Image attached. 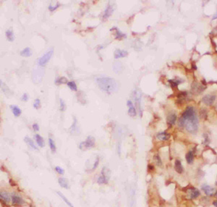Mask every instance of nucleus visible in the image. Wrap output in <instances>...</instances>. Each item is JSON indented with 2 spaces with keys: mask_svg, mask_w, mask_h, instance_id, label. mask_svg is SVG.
I'll list each match as a JSON object with an SVG mask.
<instances>
[{
  "mask_svg": "<svg viewBox=\"0 0 217 207\" xmlns=\"http://www.w3.org/2000/svg\"><path fill=\"white\" fill-rule=\"evenodd\" d=\"M111 31H114V34H115V39L117 40H122L124 38H126V34H125L124 33H122L118 29L117 27H113L111 29Z\"/></svg>",
  "mask_w": 217,
  "mask_h": 207,
  "instance_id": "nucleus-9",
  "label": "nucleus"
},
{
  "mask_svg": "<svg viewBox=\"0 0 217 207\" xmlns=\"http://www.w3.org/2000/svg\"><path fill=\"white\" fill-rule=\"evenodd\" d=\"M200 116H201V117H202L203 119H206V117H207V112L205 110V109H202V110L200 111Z\"/></svg>",
  "mask_w": 217,
  "mask_h": 207,
  "instance_id": "nucleus-35",
  "label": "nucleus"
},
{
  "mask_svg": "<svg viewBox=\"0 0 217 207\" xmlns=\"http://www.w3.org/2000/svg\"><path fill=\"white\" fill-rule=\"evenodd\" d=\"M113 12H114V7H113V5H111V4H109L107 5L106 10H105L104 12H103V16H102L103 20H107L108 18H109V16H110L111 14L113 13Z\"/></svg>",
  "mask_w": 217,
  "mask_h": 207,
  "instance_id": "nucleus-7",
  "label": "nucleus"
},
{
  "mask_svg": "<svg viewBox=\"0 0 217 207\" xmlns=\"http://www.w3.org/2000/svg\"><path fill=\"white\" fill-rule=\"evenodd\" d=\"M5 36H6L7 41H14V33H13V31L11 28L7 29V31H6V32H5Z\"/></svg>",
  "mask_w": 217,
  "mask_h": 207,
  "instance_id": "nucleus-17",
  "label": "nucleus"
},
{
  "mask_svg": "<svg viewBox=\"0 0 217 207\" xmlns=\"http://www.w3.org/2000/svg\"><path fill=\"white\" fill-rule=\"evenodd\" d=\"M179 127H185L186 130L190 133H194L198 128V119L196 111L192 107H188L182 113L178 122Z\"/></svg>",
  "mask_w": 217,
  "mask_h": 207,
  "instance_id": "nucleus-1",
  "label": "nucleus"
},
{
  "mask_svg": "<svg viewBox=\"0 0 217 207\" xmlns=\"http://www.w3.org/2000/svg\"><path fill=\"white\" fill-rule=\"evenodd\" d=\"M95 145V138L92 137V136H88L87 138V139L81 142L79 145V148L81 150H84V149H88L91 148H93Z\"/></svg>",
  "mask_w": 217,
  "mask_h": 207,
  "instance_id": "nucleus-5",
  "label": "nucleus"
},
{
  "mask_svg": "<svg viewBox=\"0 0 217 207\" xmlns=\"http://www.w3.org/2000/svg\"><path fill=\"white\" fill-rule=\"evenodd\" d=\"M10 109L11 110H12V114H14V117H19L20 115V114H21V109L18 106H16V105H11Z\"/></svg>",
  "mask_w": 217,
  "mask_h": 207,
  "instance_id": "nucleus-15",
  "label": "nucleus"
},
{
  "mask_svg": "<svg viewBox=\"0 0 217 207\" xmlns=\"http://www.w3.org/2000/svg\"><path fill=\"white\" fill-rule=\"evenodd\" d=\"M169 82L171 84V87H177L179 84L181 83L182 80H177V79H172V80H169Z\"/></svg>",
  "mask_w": 217,
  "mask_h": 207,
  "instance_id": "nucleus-30",
  "label": "nucleus"
},
{
  "mask_svg": "<svg viewBox=\"0 0 217 207\" xmlns=\"http://www.w3.org/2000/svg\"><path fill=\"white\" fill-rule=\"evenodd\" d=\"M55 170H56L59 174H61V175H63L64 172V169H62L61 167H55Z\"/></svg>",
  "mask_w": 217,
  "mask_h": 207,
  "instance_id": "nucleus-38",
  "label": "nucleus"
},
{
  "mask_svg": "<svg viewBox=\"0 0 217 207\" xmlns=\"http://www.w3.org/2000/svg\"><path fill=\"white\" fill-rule=\"evenodd\" d=\"M20 55L23 56L24 57H28L30 56H31L32 54V51H31V49L29 48V47H26L25 49H23V50L20 51Z\"/></svg>",
  "mask_w": 217,
  "mask_h": 207,
  "instance_id": "nucleus-23",
  "label": "nucleus"
},
{
  "mask_svg": "<svg viewBox=\"0 0 217 207\" xmlns=\"http://www.w3.org/2000/svg\"><path fill=\"white\" fill-rule=\"evenodd\" d=\"M58 182H59V184L61 187L66 188V189L69 188V183H68V180L64 178H60L58 179Z\"/></svg>",
  "mask_w": 217,
  "mask_h": 207,
  "instance_id": "nucleus-21",
  "label": "nucleus"
},
{
  "mask_svg": "<svg viewBox=\"0 0 217 207\" xmlns=\"http://www.w3.org/2000/svg\"><path fill=\"white\" fill-rule=\"evenodd\" d=\"M215 99H216V97L214 95H206L205 97H203L202 101L205 104H206L208 106H210L211 104H213Z\"/></svg>",
  "mask_w": 217,
  "mask_h": 207,
  "instance_id": "nucleus-10",
  "label": "nucleus"
},
{
  "mask_svg": "<svg viewBox=\"0 0 217 207\" xmlns=\"http://www.w3.org/2000/svg\"><path fill=\"white\" fill-rule=\"evenodd\" d=\"M34 138H35V140H36V143L38 144V146L41 147V148H43V147L44 146V145H45L43 138L40 136L39 134H36V135L34 136Z\"/></svg>",
  "mask_w": 217,
  "mask_h": 207,
  "instance_id": "nucleus-18",
  "label": "nucleus"
},
{
  "mask_svg": "<svg viewBox=\"0 0 217 207\" xmlns=\"http://www.w3.org/2000/svg\"><path fill=\"white\" fill-rule=\"evenodd\" d=\"M24 141H25V142L28 146H30L33 149H34V150H38V149H37V146H36V145H35V143H34V142L33 141V140L31 139V138H30L28 136H26V137H25V138H24Z\"/></svg>",
  "mask_w": 217,
  "mask_h": 207,
  "instance_id": "nucleus-22",
  "label": "nucleus"
},
{
  "mask_svg": "<svg viewBox=\"0 0 217 207\" xmlns=\"http://www.w3.org/2000/svg\"><path fill=\"white\" fill-rule=\"evenodd\" d=\"M216 185H217V182H216Z\"/></svg>",
  "mask_w": 217,
  "mask_h": 207,
  "instance_id": "nucleus-45",
  "label": "nucleus"
},
{
  "mask_svg": "<svg viewBox=\"0 0 217 207\" xmlns=\"http://www.w3.org/2000/svg\"><path fill=\"white\" fill-rule=\"evenodd\" d=\"M177 121V115L175 114H170L167 117V123L169 126L174 125Z\"/></svg>",
  "mask_w": 217,
  "mask_h": 207,
  "instance_id": "nucleus-16",
  "label": "nucleus"
},
{
  "mask_svg": "<svg viewBox=\"0 0 217 207\" xmlns=\"http://www.w3.org/2000/svg\"><path fill=\"white\" fill-rule=\"evenodd\" d=\"M201 189L203 190V192L206 193V195H207V196H214V193L216 192L212 187H211L210 186L206 185V184H204V185H203V186H201Z\"/></svg>",
  "mask_w": 217,
  "mask_h": 207,
  "instance_id": "nucleus-8",
  "label": "nucleus"
},
{
  "mask_svg": "<svg viewBox=\"0 0 217 207\" xmlns=\"http://www.w3.org/2000/svg\"><path fill=\"white\" fill-rule=\"evenodd\" d=\"M57 194H58V195H59V196H60V198H62V200L64 201V202H65L66 204H68L69 206H70V207H74V206H73V205H72V204L71 203H70V202L69 201V200H68V198H66V197L64 196V195H63L62 193H61V192H57Z\"/></svg>",
  "mask_w": 217,
  "mask_h": 207,
  "instance_id": "nucleus-29",
  "label": "nucleus"
},
{
  "mask_svg": "<svg viewBox=\"0 0 217 207\" xmlns=\"http://www.w3.org/2000/svg\"><path fill=\"white\" fill-rule=\"evenodd\" d=\"M99 163V157H97V159H96V161H95V163H94V164H93V169H95L97 167V166H98Z\"/></svg>",
  "mask_w": 217,
  "mask_h": 207,
  "instance_id": "nucleus-40",
  "label": "nucleus"
},
{
  "mask_svg": "<svg viewBox=\"0 0 217 207\" xmlns=\"http://www.w3.org/2000/svg\"><path fill=\"white\" fill-rule=\"evenodd\" d=\"M40 105H41V101H40V99H36L35 101H34V103L33 104V107L35 109H38L40 107Z\"/></svg>",
  "mask_w": 217,
  "mask_h": 207,
  "instance_id": "nucleus-33",
  "label": "nucleus"
},
{
  "mask_svg": "<svg viewBox=\"0 0 217 207\" xmlns=\"http://www.w3.org/2000/svg\"><path fill=\"white\" fill-rule=\"evenodd\" d=\"M32 128L34 131H39V125L37 123H34L32 125Z\"/></svg>",
  "mask_w": 217,
  "mask_h": 207,
  "instance_id": "nucleus-39",
  "label": "nucleus"
},
{
  "mask_svg": "<svg viewBox=\"0 0 217 207\" xmlns=\"http://www.w3.org/2000/svg\"><path fill=\"white\" fill-rule=\"evenodd\" d=\"M49 147L51 149V151L54 153L56 151V145H55V143L54 141V140L51 138H49Z\"/></svg>",
  "mask_w": 217,
  "mask_h": 207,
  "instance_id": "nucleus-26",
  "label": "nucleus"
},
{
  "mask_svg": "<svg viewBox=\"0 0 217 207\" xmlns=\"http://www.w3.org/2000/svg\"><path fill=\"white\" fill-rule=\"evenodd\" d=\"M0 198H1L2 201H4L6 203H9L10 201V196L9 193H7V192H1Z\"/></svg>",
  "mask_w": 217,
  "mask_h": 207,
  "instance_id": "nucleus-20",
  "label": "nucleus"
},
{
  "mask_svg": "<svg viewBox=\"0 0 217 207\" xmlns=\"http://www.w3.org/2000/svg\"><path fill=\"white\" fill-rule=\"evenodd\" d=\"M12 201L13 204L15 205H23L25 204V201H23V199L20 198V196H18L17 195H12Z\"/></svg>",
  "mask_w": 217,
  "mask_h": 207,
  "instance_id": "nucleus-14",
  "label": "nucleus"
},
{
  "mask_svg": "<svg viewBox=\"0 0 217 207\" xmlns=\"http://www.w3.org/2000/svg\"><path fill=\"white\" fill-rule=\"evenodd\" d=\"M67 108V106H66V103L64 102L62 99H59V109H60L61 112H64Z\"/></svg>",
  "mask_w": 217,
  "mask_h": 207,
  "instance_id": "nucleus-31",
  "label": "nucleus"
},
{
  "mask_svg": "<svg viewBox=\"0 0 217 207\" xmlns=\"http://www.w3.org/2000/svg\"><path fill=\"white\" fill-rule=\"evenodd\" d=\"M78 127H77V120H76V119L75 118V120H74V123L72 124V125L71 128H70V130H71L72 132H74L75 130V129L77 128Z\"/></svg>",
  "mask_w": 217,
  "mask_h": 207,
  "instance_id": "nucleus-36",
  "label": "nucleus"
},
{
  "mask_svg": "<svg viewBox=\"0 0 217 207\" xmlns=\"http://www.w3.org/2000/svg\"><path fill=\"white\" fill-rule=\"evenodd\" d=\"M155 159H156V161L157 165H159V166H161L162 165V162H161V158L159 157V155H156L155 156Z\"/></svg>",
  "mask_w": 217,
  "mask_h": 207,
  "instance_id": "nucleus-34",
  "label": "nucleus"
},
{
  "mask_svg": "<svg viewBox=\"0 0 217 207\" xmlns=\"http://www.w3.org/2000/svg\"><path fill=\"white\" fill-rule=\"evenodd\" d=\"M192 69H195V70L197 69V67H196L195 64H192Z\"/></svg>",
  "mask_w": 217,
  "mask_h": 207,
  "instance_id": "nucleus-43",
  "label": "nucleus"
},
{
  "mask_svg": "<svg viewBox=\"0 0 217 207\" xmlns=\"http://www.w3.org/2000/svg\"><path fill=\"white\" fill-rule=\"evenodd\" d=\"M156 138L159 141H167L170 138V135L167 132H160L156 134Z\"/></svg>",
  "mask_w": 217,
  "mask_h": 207,
  "instance_id": "nucleus-13",
  "label": "nucleus"
},
{
  "mask_svg": "<svg viewBox=\"0 0 217 207\" xmlns=\"http://www.w3.org/2000/svg\"><path fill=\"white\" fill-rule=\"evenodd\" d=\"M128 55V52L125 50H122V49H116L114 51V57L115 59H119V58H122V57H127Z\"/></svg>",
  "mask_w": 217,
  "mask_h": 207,
  "instance_id": "nucleus-11",
  "label": "nucleus"
},
{
  "mask_svg": "<svg viewBox=\"0 0 217 207\" xmlns=\"http://www.w3.org/2000/svg\"><path fill=\"white\" fill-rule=\"evenodd\" d=\"M189 192V196L190 197V198L192 199H195V198H197L198 197L200 196V191L197 188H190L188 190Z\"/></svg>",
  "mask_w": 217,
  "mask_h": 207,
  "instance_id": "nucleus-12",
  "label": "nucleus"
},
{
  "mask_svg": "<svg viewBox=\"0 0 217 207\" xmlns=\"http://www.w3.org/2000/svg\"><path fill=\"white\" fill-rule=\"evenodd\" d=\"M96 81L100 89L108 94L112 93L117 88V82L114 78L110 77H99L96 78Z\"/></svg>",
  "mask_w": 217,
  "mask_h": 207,
  "instance_id": "nucleus-2",
  "label": "nucleus"
},
{
  "mask_svg": "<svg viewBox=\"0 0 217 207\" xmlns=\"http://www.w3.org/2000/svg\"><path fill=\"white\" fill-rule=\"evenodd\" d=\"M216 18H217V12L214 15V17H213V20H215V19H216Z\"/></svg>",
  "mask_w": 217,
  "mask_h": 207,
  "instance_id": "nucleus-42",
  "label": "nucleus"
},
{
  "mask_svg": "<svg viewBox=\"0 0 217 207\" xmlns=\"http://www.w3.org/2000/svg\"><path fill=\"white\" fill-rule=\"evenodd\" d=\"M108 181H109V179H107L106 177H104L102 175L99 176V178H98V180H97L99 184H107Z\"/></svg>",
  "mask_w": 217,
  "mask_h": 207,
  "instance_id": "nucleus-25",
  "label": "nucleus"
},
{
  "mask_svg": "<svg viewBox=\"0 0 217 207\" xmlns=\"http://www.w3.org/2000/svg\"><path fill=\"white\" fill-rule=\"evenodd\" d=\"M68 79L64 77H61V78H57L56 80H55V83L57 85H59V84H64V83H68Z\"/></svg>",
  "mask_w": 217,
  "mask_h": 207,
  "instance_id": "nucleus-27",
  "label": "nucleus"
},
{
  "mask_svg": "<svg viewBox=\"0 0 217 207\" xmlns=\"http://www.w3.org/2000/svg\"><path fill=\"white\" fill-rule=\"evenodd\" d=\"M59 7V2H57L55 5H53V4H51L49 6V10L51 12H53V11L56 10Z\"/></svg>",
  "mask_w": 217,
  "mask_h": 207,
  "instance_id": "nucleus-32",
  "label": "nucleus"
},
{
  "mask_svg": "<svg viewBox=\"0 0 217 207\" xmlns=\"http://www.w3.org/2000/svg\"><path fill=\"white\" fill-rule=\"evenodd\" d=\"M185 158H186V161H187V162H188V164H192V162H193V160H194V154H193V152L191 151H188V152L186 154Z\"/></svg>",
  "mask_w": 217,
  "mask_h": 207,
  "instance_id": "nucleus-24",
  "label": "nucleus"
},
{
  "mask_svg": "<svg viewBox=\"0 0 217 207\" xmlns=\"http://www.w3.org/2000/svg\"><path fill=\"white\" fill-rule=\"evenodd\" d=\"M53 52H54L53 48H51L50 50H49L48 51H46V53L44 54L43 56H41L40 58L38 59V60H37L38 64H39V66H41V67H43V66H45V65L47 64V62H48L49 61L50 59H51V57L52 54H53Z\"/></svg>",
  "mask_w": 217,
  "mask_h": 207,
  "instance_id": "nucleus-3",
  "label": "nucleus"
},
{
  "mask_svg": "<svg viewBox=\"0 0 217 207\" xmlns=\"http://www.w3.org/2000/svg\"><path fill=\"white\" fill-rule=\"evenodd\" d=\"M214 195H215V196L217 197V191H216V192H215V194H214Z\"/></svg>",
  "mask_w": 217,
  "mask_h": 207,
  "instance_id": "nucleus-44",
  "label": "nucleus"
},
{
  "mask_svg": "<svg viewBox=\"0 0 217 207\" xmlns=\"http://www.w3.org/2000/svg\"><path fill=\"white\" fill-rule=\"evenodd\" d=\"M127 105L128 107V114L129 115L132 117H134L136 116L137 114V112H136V108L134 106V104L132 103V101L131 100H128L127 101Z\"/></svg>",
  "mask_w": 217,
  "mask_h": 207,
  "instance_id": "nucleus-6",
  "label": "nucleus"
},
{
  "mask_svg": "<svg viewBox=\"0 0 217 207\" xmlns=\"http://www.w3.org/2000/svg\"><path fill=\"white\" fill-rule=\"evenodd\" d=\"M213 204H214V206L217 207V201H214V202H213Z\"/></svg>",
  "mask_w": 217,
  "mask_h": 207,
  "instance_id": "nucleus-41",
  "label": "nucleus"
},
{
  "mask_svg": "<svg viewBox=\"0 0 217 207\" xmlns=\"http://www.w3.org/2000/svg\"><path fill=\"white\" fill-rule=\"evenodd\" d=\"M174 168H175V170H176L177 172H178L179 174L182 173V172H183V167H182V165L181 161L177 159V160L175 161Z\"/></svg>",
  "mask_w": 217,
  "mask_h": 207,
  "instance_id": "nucleus-19",
  "label": "nucleus"
},
{
  "mask_svg": "<svg viewBox=\"0 0 217 207\" xmlns=\"http://www.w3.org/2000/svg\"><path fill=\"white\" fill-rule=\"evenodd\" d=\"M68 86L72 90V91H78V88H77V85L74 81H68V83H67Z\"/></svg>",
  "mask_w": 217,
  "mask_h": 207,
  "instance_id": "nucleus-28",
  "label": "nucleus"
},
{
  "mask_svg": "<svg viewBox=\"0 0 217 207\" xmlns=\"http://www.w3.org/2000/svg\"><path fill=\"white\" fill-rule=\"evenodd\" d=\"M132 98H133V100L135 101V106H136V107H138V109L139 110V114L141 117L142 116V111H141V93L137 89L135 90L132 92Z\"/></svg>",
  "mask_w": 217,
  "mask_h": 207,
  "instance_id": "nucleus-4",
  "label": "nucleus"
},
{
  "mask_svg": "<svg viewBox=\"0 0 217 207\" xmlns=\"http://www.w3.org/2000/svg\"><path fill=\"white\" fill-rule=\"evenodd\" d=\"M21 100L23 101H27L28 100V93H24L23 94V96L21 97Z\"/></svg>",
  "mask_w": 217,
  "mask_h": 207,
  "instance_id": "nucleus-37",
  "label": "nucleus"
}]
</instances>
